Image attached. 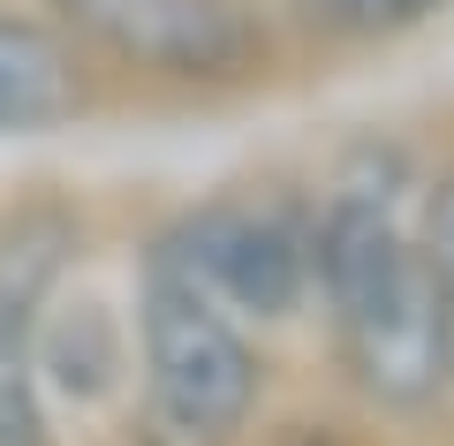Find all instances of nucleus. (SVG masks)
I'll use <instances>...</instances> for the list:
<instances>
[{
  "mask_svg": "<svg viewBox=\"0 0 454 446\" xmlns=\"http://www.w3.org/2000/svg\"><path fill=\"white\" fill-rule=\"evenodd\" d=\"M137 340H145L137 446H235V431L258 409V356L235 333V318L160 250L145 265Z\"/></svg>",
  "mask_w": 454,
  "mask_h": 446,
  "instance_id": "obj_2",
  "label": "nucleus"
},
{
  "mask_svg": "<svg viewBox=\"0 0 454 446\" xmlns=\"http://www.w3.org/2000/svg\"><path fill=\"white\" fill-rule=\"evenodd\" d=\"M310 280L325 295L340 364L379 409H432L454 386V303L394 220L387 190L340 182L310 220Z\"/></svg>",
  "mask_w": 454,
  "mask_h": 446,
  "instance_id": "obj_1",
  "label": "nucleus"
},
{
  "mask_svg": "<svg viewBox=\"0 0 454 446\" xmlns=\"http://www.w3.org/2000/svg\"><path fill=\"white\" fill-rule=\"evenodd\" d=\"M53 31L175 83H227L265 61V23L243 0H46Z\"/></svg>",
  "mask_w": 454,
  "mask_h": 446,
  "instance_id": "obj_3",
  "label": "nucleus"
},
{
  "mask_svg": "<svg viewBox=\"0 0 454 446\" xmlns=\"http://www.w3.org/2000/svg\"><path fill=\"white\" fill-rule=\"evenodd\" d=\"M303 23H318V31L333 38H394V31H417V23H432L447 0H288Z\"/></svg>",
  "mask_w": 454,
  "mask_h": 446,
  "instance_id": "obj_7",
  "label": "nucleus"
},
{
  "mask_svg": "<svg viewBox=\"0 0 454 446\" xmlns=\"http://www.w3.org/2000/svg\"><path fill=\"white\" fill-rule=\"evenodd\" d=\"M424 265H432V280L447 287V303H454V175L432 190V212H424Z\"/></svg>",
  "mask_w": 454,
  "mask_h": 446,
  "instance_id": "obj_8",
  "label": "nucleus"
},
{
  "mask_svg": "<svg viewBox=\"0 0 454 446\" xmlns=\"http://www.w3.org/2000/svg\"><path fill=\"white\" fill-rule=\"evenodd\" d=\"M83 106V68L53 23L0 8V137L61 129Z\"/></svg>",
  "mask_w": 454,
  "mask_h": 446,
  "instance_id": "obj_5",
  "label": "nucleus"
},
{
  "mask_svg": "<svg viewBox=\"0 0 454 446\" xmlns=\"http://www.w3.org/2000/svg\"><path fill=\"white\" fill-rule=\"evenodd\" d=\"M0 446H46V386L31 364V303L0 280Z\"/></svg>",
  "mask_w": 454,
  "mask_h": 446,
  "instance_id": "obj_6",
  "label": "nucleus"
},
{
  "mask_svg": "<svg viewBox=\"0 0 454 446\" xmlns=\"http://www.w3.org/2000/svg\"><path fill=\"white\" fill-rule=\"evenodd\" d=\"M212 303L258 310V318H288L295 295L310 287V220L280 197H250V205H205L160 242Z\"/></svg>",
  "mask_w": 454,
  "mask_h": 446,
  "instance_id": "obj_4",
  "label": "nucleus"
}]
</instances>
